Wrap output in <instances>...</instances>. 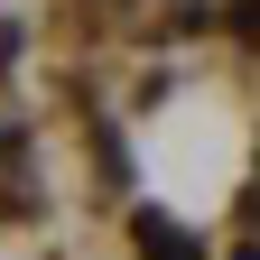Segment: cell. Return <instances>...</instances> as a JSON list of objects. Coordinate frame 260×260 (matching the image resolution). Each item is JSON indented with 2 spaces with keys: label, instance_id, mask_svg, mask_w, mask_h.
I'll use <instances>...</instances> for the list:
<instances>
[{
  "label": "cell",
  "instance_id": "1",
  "mask_svg": "<svg viewBox=\"0 0 260 260\" xmlns=\"http://www.w3.org/2000/svg\"><path fill=\"white\" fill-rule=\"evenodd\" d=\"M140 251H149V260H205V251H195V233H177L168 214H140Z\"/></svg>",
  "mask_w": 260,
  "mask_h": 260
},
{
  "label": "cell",
  "instance_id": "2",
  "mask_svg": "<svg viewBox=\"0 0 260 260\" xmlns=\"http://www.w3.org/2000/svg\"><path fill=\"white\" fill-rule=\"evenodd\" d=\"M242 28H260V0H242Z\"/></svg>",
  "mask_w": 260,
  "mask_h": 260
}]
</instances>
